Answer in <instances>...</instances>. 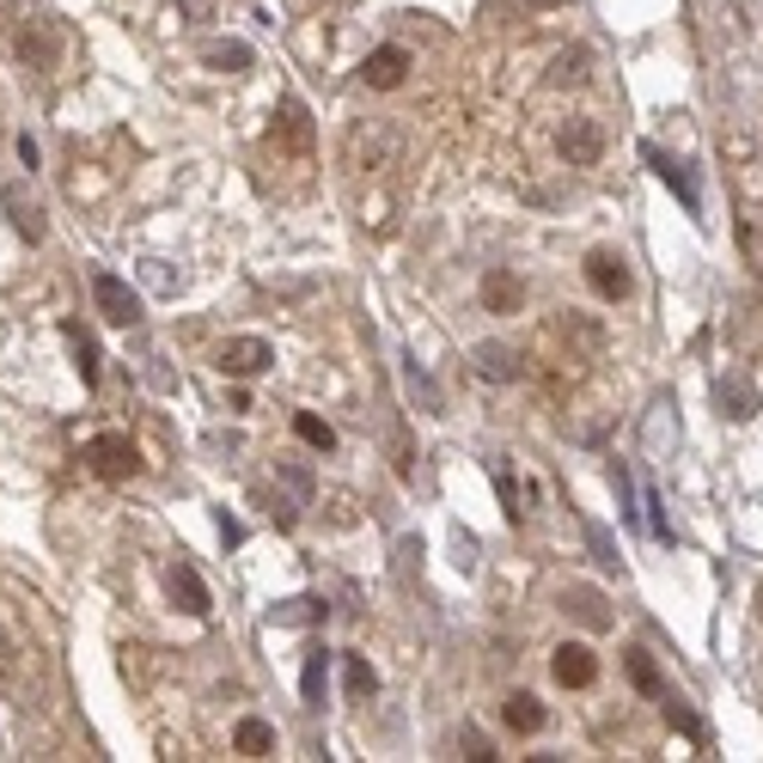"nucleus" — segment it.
Returning a JSON list of instances; mask_svg holds the SVG:
<instances>
[{
  "instance_id": "nucleus-14",
  "label": "nucleus",
  "mask_w": 763,
  "mask_h": 763,
  "mask_svg": "<svg viewBox=\"0 0 763 763\" xmlns=\"http://www.w3.org/2000/svg\"><path fill=\"white\" fill-rule=\"evenodd\" d=\"M501 721L514 727V733H544V721H550V714H544V702L531 697V690H514V697L501 702Z\"/></svg>"
},
{
  "instance_id": "nucleus-13",
  "label": "nucleus",
  "mask_w": 763,
  "mask_h": 763,
  "mask_svg": "<svg viewBox=\"0 0 763 763\" xmlns=\"http://www.w3.org/2000/svg\"><path fill=\"white\" fill-rule=\"evenodd\" d=\"M165 587H172V599H178V611H190V617H208V587H202V574L190 562H178L172 574H165Z\"/></svg>"
},
{
  "instance_id": "nucleus-27",
  "label": "nucleus",
  "mask_w": 763,
  "mask_h": 763,
  "mask_svg": "<svg viewBox=\"0 0 763 763\" xmlns=\"http://www.w3.org/2000/svg\"><path fill=\"white\" fill-rule=\"evenodd\" d=\"M343 678H348V697H373V690H379V671H373L367 659H348Z\"/></svg>"
},
{
  "instance_id": "nucleus-9",
  "label": "nucleus",
  "mask_w": 763,
  "mask_h": 763,
  "mask_svg": "<svg viewBox=\"0 0 763 763\" xmlns=\"http://www.w3.org/2000/svg\"><path fill=\"white\" fill-rule=\"evenodd\" d=\"M404 74H409V50H404V43H385V50H373L367 62H361V79H367L373 93L404 86Z\"/></svg>"
},
{
  "instance_id": "nucleus-12",
  "label": "nucleus",
  "mask_w": 763,
  "mask_h": 763,
  "mask_svg": "<svg viewBox=\"0 0 763 763\" xmlns=\"http://www.w3.org/2000/svg\"><path fill=\"white\" fill-rule=\"evenodd\" d=\"M714 409H721L727 421L757 416V391H751V379H739V373H721V379H714Z\"/></svg>"
},
{
  "instance_id": "nucleus-31",
  "label": "nucleus",
  "mask_w": 763,
  "mask_h": 763,
  "mask_svg": "<svg viewBox=\"0 0 763 763\" xmlns=\"http://www.w3.org/2000/svg\"><path fill=\"white\" fill-rule=\"evenodd\" d=\"M464 757H476V763H488L495 757V745H488L483 733H476V727H464Z\"/></svg>"
},
{
  "instance_id": "nucleus-3",
  "label": "nucleus",
  "mask_w": 763,
  "mask_h": 763,
  "mask_svg": "<svg viewBox=\"0 0 763 763\" xmlns=\"http://www.w3.org/2000/svg\"><path fill=\"white\" fill-rule=\"evenodd\" d=\"M93 300H98V318H105V324H122V330L141 324V293H135L122 276H110V269L93 276Z\"/></svg>"
},
{
  "instance_id": "nucleus-6",
  "label": "nucleus",
  "mask_w": 763,
  "mask_h": 763,
  "mask_svg": "<svg viewBox=\"0 0 763 763\" xmlns=\"http://www.w3.org/2000/svg\"><path fill=\"white\" fill-rule=\"evenodd\" d=\"M264 367H276V348H269L264 336H233V343L221 348V373H233V379H257Z\"/></svg>"
},
{
  "instance_id": "nucleus-5",
  "label": "nucleus",
  "mask_w": 763,
  "mask_h": 763,
  "mask_svg": "<svg viewBox=\"0 0 763 763\" xmlns=\"http://www.w3.org/2000/svg\"><path fill=\"white\" fill-rule=\"evenodd\" d=\"M550 678H556L562 690H587L592 678H599V659H592V647H587V642H562V647L550 654Z\"/></svg>"
},
{
  "instance_id": "nucleus-25",
  "label": "nucleus",
  "mask_w": 763,
  "mask_h": 763,
  "mask_svg": "<svg viewBox=\"0 0 763 763\" xmlns=\"http://www.w3.org/2000/svg\"><path fill=\"white\" fill-rule=\"evenodd\" d=\"M587 62H592L587 50H562L556 67H550V86H580V79H587Z\"/></svg>"
},
{
  "instance_id": "nucleus-8",
  "label": "nucleus",
  "mask_w": 763,
  "mask_h": 763,
  "mask_svg": "<svg viewBox=\"0 0 763 763\" xmlns=\"http://www.w3.org/2000/svg\"><path fill=\"white\" fill-rule=\"evenodd\" d=\"M642 159H647V172H654V178H659V184H671V196L685 202V208H690V214H697V208H702V196H697V178H690V172H685V159H671V153H659V147H654V141H647V147H642Z\"/></svg>"
},
{
  "instance_id": "nucleus-16",
  "label": "nucleus",
  "mask_w": 763,
  "mask_h": 763,
  "mask_svg": "<svg viewBox=\"0 0 763 763\" xmlns=\"http://www.w3.org/2000/svg\"><path fill=\"white\" fill-rule=\"evenodd\" d=\"M7 214H13L19 238H31V245L43 238V208H37V196H25V184H7Z\"/></svg>"
},
{
  "instance_id": "nucleus-10",
  "label": "nucleus",
  "mask_w": 763,
  "mask_h": 763,
  "mask_svg": "<svg viewBox=\"0 0 763 763\" xmlns=\"http://www.w3.org/2000/svg\"><path fill=\"white\" fill-rule=\"evenodd\" d=\"M471 367L483 373V379H495V385H514L519 373H526V361H519L507 343H476L471 348Z\"/></svg>"
},
{
  "instance_id": "nucleus-15",
  "label": "nucleus",
  "mask_w": 763,
  "mask_h": 763,
  "mask_svg": "<svg viewBox=\"0 0 763 763\" xmlns=\"http://www.w3.org/2000/svg\"><path fill=\"white\" fill-rule=\"evenodd\" d=\"M324 685H330V647L318 642V647H305V666H300V697H305V709H318V702H324Z\"/></svg>"
},
{
  "instance_id": "nucleus-18",
  "label": "nucleus",
  "mask_w": 763,
  "mask_h": 763,
  "mask_svg": "<svg viewBox=\"0 0 763 763\" xmlns=\"http://www.w3.org/2000/svg\"><path fill=\"white\" fill-rule=\"evenodd\" d=\"M324 599H312V592H300V599H281L276 611H269V623H276V630H300V623H318L324 617Z\"/></svg>"
},
{
  "instance_id": "nucleus-1",
  "label": "nucleus",
  "mask_w": 763,
  "mask_h": 763,
  "mask_svg": "<svg viewBox=\"0 0 763 763\" xmlns=\"http://www.w3.org/2000/svg\"><path fill=\"white\" fill-rule=\"evenodd\" d=\"M62 50H67V37H62V25H55L50 13H25V19L13 25V55H19L25 67H37V74H55Z\"/></svg>"
},
{
  "instance_id": "nucleus-28",
  "label": "nucleus",
  "mask_w": 763,
  "mask_h": 763,
  "mask_svg": "<svg viewBox=\"0 0 763 763\" xmlns=\"http://www.w3.org/2000/svg\"><path fill=\"white\" fill-rule=\"evenodd\" d=\"M587 544H592V556H599L605 568H617V544H611L605 526H587Z\"/></svg>"
},
{
  "instance_id": "nucleus-17",
  "label": "nucleus",
  "mask_w": 763,
  "mask_h": 763,
  "mask_svg": "<svg viewBox=\"0 0 763 763\" xmlns=\"http://www.w3.org/2000/svg\"><path fill=\"white\" fill-rule=\"evenodd\" d=\"M562 611H574V617L587 623V630H605V623H611L605 599H599L592 587H562Z\"/></svg>"
},
{
  "instance_id": "nucleus-4",
  "label": "nucleus",
  "mask_w": 763,
  "mask_h": 763,
  "mask_svg": "<svg viewBox=\"0 0 763 763\" xmlns=\"http://www.w3.org/2000/svg\"><path fill=\"white\" fill-rule=\"evenodd\" d=\"M587 288L599 293V300H630V288H635V276H630V264H623V250H587Z\"/></svg>"
},
{
  "instance_id": "nucleus-33",
  "label": "nucleus",
  "mask_w": 763,
  "mask_h": 763,
  "mask_svg": "<svg viewBox=\"0 0 763 763\" xmlns=\"http://www.w3.org/2000/svg\"><path fill=\"white\" fill-rule=\"evenodd\" d=\"M19 159H25L31 172H37V165H43V153H37V141H31V135H19Z\"/></svg>"
},
{
  "instance_id": "nucleus-30",
  "label": "nucleus",
  "mask_w": 763,
  "mask_h": 763,
  "mask_svg": "<svg viewBox=\"0 0 763 763\" xmlns=\"http://www.w3.org/2000/svg\"><path fill=\"white\" fill-rule=\"evenodd\" d=\"M13 671H19V642H13L7 630H0V685H7Z\"/></svg>"
},
{
  "instance_id": "nucleus-24",
  "label": "nucleus",
  "mask_w": 763,
  "mask_h": 763,
  "mask_svg": "<svg viewBox=\"0 0 763 763\" xmlns=\"http://www.w3.org/2000/svg\"><path fill=\"white\" fill-rule=\"evenodd\" d=\"M202 62H208L214 74H245L250 50H245V43H208V55H202Z\"/></svg>"
},
{
  "instance_id": "nucleus-22",
  "label": "nucleus",
  "mask_w": 763,
  "mask_h": 763,
  "mask_svg": "<svg viewBox=\"0 0 763 763\" xmlns=\"http://www.w3.org/2000/svg\"><path fill=\"white\" fill-rule=\"evenodd\" d=\"M623 671H630V685L642 690V697H659V690H666V678H659V666L642 654V647H630V654H623Z\"/></svg>"
},
{
  "instance_id": "nucleus-29",
  "label": "nucleus",
  "mask_w": 763,
  "mask_h": 763,
  "mask_svg": "<svg viewBox=\"0 0 763 763\" xmlns=\"http://www.w3.org/2000/svg\"><path fill=\"white\" fill-rule=\"evenodd\" d=\"M495 488H501V507H507V519H514V526H519V514H526V507H519V488H514V476H507V471H495Z\"/></svg>"
},
{
  "instance_id": "nucleus-7",
  "label": "nucleus",
  "mask_w": 763,
  "mask_h": 763,
  "mask_svg": "<svg viewBox=\"0 0 763 763\" xmlns=\"http://www.w3.org/2000/svg\"><path fill=\"white\" fill-rule=\"evenodd\" d=\"M556 147H562L568 165H599V153H605V129H599L592 117H568Z\"/></svg>"
},
{
  "instance_id": "nucleus-11",
  "label": "nucleus",
  "mask_w": 763,
  "mask_h": 763,
  "mask_svg": "<svg viewBox=\"0 0 763 763\" xmlns=\"http://www.w3.org/2000/svg\"><path fill=\"white\" fill-rule=\"evenodd\" d=\"M519 305H526V281L514 276V269H488L483 276V312H519Z\"/></svg>"
},
{
  "instance_id": "nucleus-2",
  "label": "nucleus",
  "mask_w": 763,
  "mask_h": 763,
  "mask_svg": "<svg viewBox=\"0 0 763 763\" xmlns=\"http://www.w3.org/2000/svg\"><path fill=\"white\" fill-rule=\"evenodd\" d=\"M86 464H93L105 483H129V476L141 471V452H135L129 434H93L86 440Z\"/></svg>"
},
{
  "instance_id": "nucleus-23",
  "label": "nucleus",
  "mask_w": 763,
  "mask_h": 763,
  "mask_svg": "<svg viewBox=\"0 0 763 763\" xmlns=\"http://www.w3.org/2000/svg\"><path fill=\"white\" fill-rule=\"evenodd\" d=\"M293 434H300L312 452H336V428H330L324 416H312V409H300V416H293Z\"/></svg>"
},
{
  "instance_id": "nucleus-26",
  "label": "nucleus",
  "mask_w": 763,
  "mask_h": 763,
  "mask_svg": "<svg viewBox=\"0 0 763 763\" xmlns=\"http://www.w3.org/2000/svg\"><path fill=\"white\" fill-rule=\"evenodd\" d=\"M659 709H666V721L678 727V733H685V739H697V745H702V721H697V714L685 709V702H678V697H666V690H659Z\"/></svg>"
},
{
  "instance_id": "nucleus-32",
  "label": "nucleus",
  "mask_w": 763,
  "mask_h": 763,
  "mask_svg": "<svg viewBox=\"0 0 763 763\" xmlns=\"http://www.w3.org/2000/svg\"><path fill=\"white\" fill-rule=\"evenodd\" d=\"M221 538H226V550H233V544H245V526H238L233 514H221Z\"/></svg>"
},
{
  "instance_id": "nucleus-34",
  "label": "nucleus",
  "mask_w": 763,
  "mask_h": 763,
  "mask_svg": "<svg viewBox=\"0 0 763 763\" xmlns=\"http://www.w3.org/2000/svg\"><path fill=\"white\" fill-rule=\"evenodd\" d=\"M531 7H562V0H531Z\"/></svg>"
},
{
  "instance_id": "nucleus-19",
  "label": "nucleus",
  "mask_w": 763,
  "mask_h": 763,
  "mask_svg": "<svg viewBox=\"0 0 763 763\" xmlns=\"http://www.w3.org/2000/svg\"><path fill=\"white\" fill-rule=\"evenodd\" d=\"M233 745L245 751V757H269V751H276V727L257 721V714H245V721H238V733H233Z\"/></svg>"
},
{
  "instance_id": "nucleus-20",
  "label": "nucleus",
  "mask_w": 763,
  "mask_h": 763,
  "mask_svg": "<svg viewBox=\"0 0 763 763\" xmlns=\"http://www.w3.org/2000/svg\"><path fill=\"white\" fill-rule=\"evenodd\" d=\"M281 141H288L293 153H312V117H305L300 98H288V105H281Z\"/></svg>"
},
{
  "instance_id": "nucleus-21",
  "label": "nucleus",
  "mask_w": 763,
  "mask_h": 763,
  "mask_svg": "<svg viewBox=\"0 0 763 763\" xmlns=\"http://www.w3.org/2000/svg\"><path fill=\"white\" fill-rule=\"evenodd\" d=\"M67 330V348H74V367L86 385H98V343H93V330H79V324H62Z\"/></svg>"
}]
</instances>
